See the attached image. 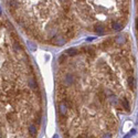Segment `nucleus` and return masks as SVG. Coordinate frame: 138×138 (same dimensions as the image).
<instances>
[{"mask_svg": "<svg viewBox=\"0 0 138 138\" xmlns=\"http://www.w3.org/2000/svg\"><path fill=\"white\" fill-rule=\"evenodd\" d=\"M125 41H126V39L124 38V35H119V37H117L115 39V42L116 43H118V44H124L125 43Z\"/></svg>", "mask_w": 138, "mask_h": 138, "instance_id": "9d476101", "label": "nucleus"}, {"mask_svg": "<svg viewBox=\"0 0 138 138\" xmlns=\"http://www.w3.org/2000/svg\"><path fill=\"white\" fill-rule=\"evenodd\" d=\"M64 60H65V54H61L60 58H59V62L61 63V62H62V61H64Z\"/></svg>", "mask_w": 138, "mask_h": 138, "instance_id": "4468645a", "label": "nucleus"}, {"mask_svg": "<svg viewBox=\"0 0 138 138\" xmlns=\"http://www.w3.org/2000/svg\"><path fill=\"white\" fill-rule=\"evenodd\" d=\"M52 42H53L55 46H63V44L66 42V40L64 39L63 37H56V38H54V40Z\"/></svg>", "mask_w": 138, "mask_h": 138, "instance_id": "7ed1b4c3", "label": "nucleus"}, {"mask_svg": "<svg viewBox=\"0 0 138 138\" xmlns=\"http://www.w3.org/2000/svg\"><path fill=\"white\" fill-rule=\"evenodd\" d=\"M68 111H69V108L65 105V103L62 102V103L59 104V114H60V117H65L66 114H68Z\"/></svg>", "mask_w": 138, "mask_h": 138, "instance_id": "f03ea898", "label": "nucleus"}, {"mask_svg": "<svg viewBox=\"0 0 138 138\" xmlns=\"http://www.w3.org/2000/svg\"><path fill=\"white\" fill-rule=\"evenodd\" d=\"M0 138H4V136H3V134H2L1 132H0Z\"/></svg>", "mask_w": 138, "mask_h": 138, "instance_id": "dca6fc26", "label": "nucleus"}, {"mask_svg": "<svg viewBox=\"0 0 138 138\" xmlns=\"http://www.w3.org/2000/svg\"><path fill=\"white\" fill-rule=\"evenodd\" d=\"M75 81V77L73 74H71V73H68V74L64 75L63 77V84L66 85V86H69V85L73 84V82Z\"/></svg>", "mask_w": 138, "mask_h": 138, "instance_id": "f257e3e1", "label": "nucleus"}, {"mask_svg": "<svg viewBox=\"0 0 138 138\" xmlns=\"http://www.w3.org/2000/svg\"><path fill=\"white\" fill-rule=\"evenodd\" d=\"M28 84H29V86L31 87L32 90H35L37 89V81H35V78L34 77H30L29 78V82H28Z\"/></svg>", "mask_w": 138, "mask_h": 138, "instance_id": "423d86ee", "label": "nucleus"}, {"mask_svg": "<svg viewBox=\"0 0 138 138\" xmlns=\"http://www.w3.org/2000/svg\"><path fill=\"white\" fill-rule=\"evenodd\" d=\"M13 50H15L16 52L21 51V46L18 43V42H15V43H13Z\"/></svg>", "mask_w": 138, "mask_h": 138, "instance_id": "f8f14e48", "label": "nucleus"}, {"mask_svg": "<svg viewBox=\"0 0 138 138\" xmlns=\"http://www.w3.org/2000/svg\"><path fill=\"white\" fill-rule=\"evenodd\" d=\"M102 138H112V134H109V133H106V134H104Z\"/></svg>", "mask_w": 138, "mask_h": 138, "instance_id": "2eb2a0df", "label": "nucleus"}, {"mask_svg": "<svg viewBox=\"0 0 138 138\" xmlns=\"http://www.w3.org/2000/svg\"><path fill=\"white\" fill-rule=\"evenodd\" d=\"M136 27H137V30H138V17H137V20H136Z\"/></svg>", "mask_w": 138, "mask_h": 138, "instance_id": "f3484780", "label": "nucleus"}, {"mask_svg": "<svg viewBox=\"0 0 138 138\" xmlns=\"http://www.w3.org/2000/svg\"><path fill=\"white\" fill-rule=\"evenodd\" d=\"M120 103H122V105H123V107L124 108H126L128 111V109L130 108V106H129V103H128V101L126 98H123L122 101H120Z\"/></svg>", "mask_w": 138, "mask_h": 138, "instance_id": "9b49d317", "label": "nucleus"}, {"mask_svg": "<svg viewBox=\"0 0 138 138\" xmlns=\"http://www.w3.org/2000/svg\"><path fill=\"white\" fill-rule=\"evenodd\" d=\"M29 133L31 136H35L37 135V126L34 125V124H32V125L29 126Z\"/></svg>", "mask_w": 138, "mask_h": 138, "instance_id": "6e6552de", "label": "nucleus"}, {"mask_svg": "<svg viewBox=\"0 0 138 138\" xmlns=\"http://www.w3.org/2000/svg\"><path fill=\"white\" fill-rule=\"evenodd\" d=\"M66 53L70 54V55H77L80 53V51L77 49H69V50H66Z\"/></svg>", "mask_w": 138, "mask_h": 138, "instance_id": "1a4fd4ad", "label": "nucleus"}, {"mask_svg": "<svg viewBox=\"0 0 138 138\" xmlns=\"http://www.w3.org/2000/svg\"><path fill=\"white\" fill-rule=\"evenodd\" d=\"M128 86H129L130 90H134L135 89V78L130 75L128 76Z\"/></svg>", "mask_w": 138, "mask_h": 138, "instance_id": "0eeeda50", "label": "nucleus"}, {"mask_svg": "<svg viewBox=\"0 0 138 138\" xmlns=\"http://www.w3.org/2000/svg\"><path fill=\"white\" fill-rule=\"evenodd\" d=\"M112 28L116 31H119V30L123 29V24L120 22H118V21H115V22L112 23Z\"/></svg>", "mask_w": 138, "mask_h": 138, "instance_id": "39448f33", "label": "nucleus"}, {"mask_svg": "<svg viewBox=\"0 0 138 138\" xmlns=\"http://www.w3.org/2000/svg\"><path fill=\"white\" fill-rule=\"evenodd\" d=\"M9 6H11V7H18L19 3H18V1H9Z\"/></svg>", "mask_w": 138, "mask_h": 138, "instance_id": "ddd939ff", "label": "nucleus"}, {"mask_svg": "<svg viewBox=\"0 0 138 138\" xmlns=\"http://www.w3.org/2000/svg\"><path fill=\"white\" fill-rule=\"evenodd\" d=\"M81 138H92V137H90V136H82Z\"/></svg>", "mask_w": 138, "mask_h": 138, "instance_id": "a211bd4d", "label": "nucleus"}, {"mask_svg": "<svg viewBox=\"0 0 138 138\" xmlns=\"http://www.w3.org/2000/svg\"><path fill=\"white\" fill-rule=\"evenodd\" d=\"M106 31V28L104 27L103 24H96L95 25V32L97 33V34H104Z\"/></svg>", "mask_w": 138, "mask_h": 138, "instance_id": "20e7f679", "label": "nucleus"}]
</instances>
